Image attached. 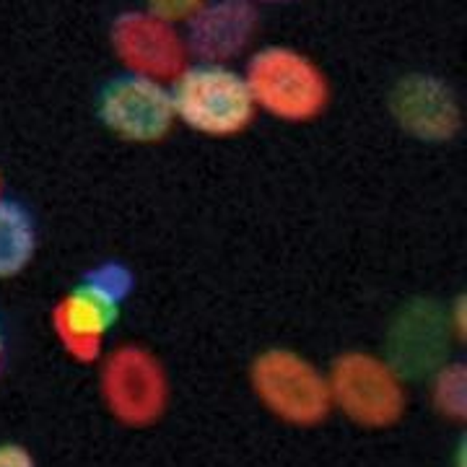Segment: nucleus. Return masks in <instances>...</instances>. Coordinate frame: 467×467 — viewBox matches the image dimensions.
<instances>
[{
    "instance_id": "4",
    "label": "nucleus",
    "mask_w": 467,
    "mask_h": 467,
    "mask_svg": "<svg viewBox=\"0 0 467 467\" xmlns=\"http://www.w3.org/2000/svg\"><path fill=\"white\" fill-rule=\"evenodd\" d=\"M333 408L361 429H389L408 410L405 379L384 356L368 350H346L327 371Z\"/></svg>"
},
{
    "instance_id": "11",
    "label": "nucleus",
    "mask_w": 467,
    "mask_h": 467,
    "mask_svg": "<svg viewBox=\"0 0 467 467\" xmlns=\"http://www.w3.org/2000/svg\"><path fill=\"white\" fill-rule=\"evenodd\" d=\"M257 32L260 11L250 0H205L182 29L190 57L226 66L250 50Z\"/></svg>"
},
{
    "instance_id": "19",
    "label": "nucleus",
    "mask_w": 467,
    "mask_h": 467,
    "mask_svg": "<svg viewBox=\"0 0 467 467\" xmlns=\"http://www.w3.org/2000/svg\"><path fill=\"white\" fill-rule=\"evenodd\" d=\"M0 190H3V177H0Z\"/></svg>"
},
{
    "instance_id": "10",
    "label": "nucleus",
    "mask_w": 467,
    "mask_h": 467,
    "mask_svg": "<svg viewBox=\"0 0 467 467\" xmlns=\"http://www.w3.org/2000/svg\"><path fill=\"white\" fill-rule=\"evenodd\" d=\"M125 301L94 284L88 275L52 306L50 325L60 348L76 364H97L104 356V340L119 322Z\"/></svg>"
},
{
    "instance_id": "5",
    "label": "nucleus",
    "mask_w": 467,
    "mask_h": 467,
    "mask_svg": "<svg viewBox=\"0 0 467 467\" xmlns=\"http://www.w3.org/2000/svg\"><path fill=\"white\" fill-rule=\"evenodd\" d=\"M99 395L107 413L128 429H149L169 408L171 384L161 358L140 343H122L101 361Z\"/></svg>"
},
{
    "instance_id": "3",
    "label": "nucleus",
    "mask_w": 467,
    "mask_h": 467,
    "mask_svg": "<svg viewBox=\"0 0 467 467\" xmlns=\"http://www.w3.org/2000/svg\"><path fill=\"white\" fill-rule=\"evenodd\" d=\"M250 387L270 416L288 426L312 429L333 410L327 374L291 348L260 350L250 364Z\"/></svg>"
},
{
    "instance_id": "17",
    "label": "nucleus",
    "mask_w": 467,
    "mask_h": 467,
    "mask_svg": "<svg viewBox=\"0 0 467 467\" xmlns=\"http://www.w3.org/2000/svg\"><path fill=\"white\" fill-rule=\"evenodd\" d=\"M252 5H291V3H299V0H250Z\"/></svg>"
},
{
    "instance_id": "14",
    "label": "nucleus",
    "mask_w": 467,
    "mask_h": 467,
    "mask_svg": "<svg viewBox=\"0 0 467 467\" xmlns=\"http://www.w3.org/2000/svg\"><path fill=\"white\" fill-rule=\"evenodd\" d=\"M202 3L205 0H143V8H149L156 16L169 18L174 24H184Z\"/></svg>"
},
{
    "instance_id": "9",
    "label": "nucleus",
    "mask_w": 467,
    "mask_h": 467,
    "mask_svg": "<svg viewBox=\"0 0 467 467\" xmlns=\"http://www.w3.org/2000/svg\"><path fill=\"white\" fill-rule=\"evenodd\" d=\"M389 117L402 133L420 143L441 146L462 130V104L454 86L436 73H405L387 97Z\"/></svg>"
},
{
    "instance_id": "16",
    "label": "nucleus",
    "mask_w": 467,
    "mask_h": 467,
    "mask_svg": "<svg viewBox=\"0 0 467 467\" xmlns=\"http://www.w3.org/2000/svg\"><path fill=\"white\" fill-rule=\"evenodd\" d=\"M447 312H450L454 337H457V343H462V340H465V296H462V294L454 296V301L447 304Z\"/></svg>"
},
{
    "instance_id": "6",
    "label": "nucleus",
    "mask_w": 467,
    "mask_h": 467,
    "mask_svg": "<svg viewBox=\"0 0 467 467\" xmlns=\"http://www.w3.org/2000/svg\"><path fill=\"white\" fill-rule=\"evenodd\" d=\"M457 337L451 330L447 304L413 296L395 312L384 335V358L402 379H429L450 361Z\"/></svg>"
},
{
    "instance_id": "12",
    "label": "nucleus",
    "mask_w": 467,
    "mask_h": 467,
    "mask_svg": "<svg viewBox=\"0 0 467 467\" xmlns=\"http://www.w3.org/2000/svg\"><path fill=\"white\" fill-rule=\"evenodd\" d=\"M36 247L39 234L29 208L0 198V281L18 278L34 263Z\"/></svg>"
},
{
    "instance_id": "1",
    "label": "nucleus",
    "mask_w": 467,
    "mask_h": 467,
    "mask_svg": "<svg viewBox=\"0 0 467 467\" xmlns=\"http://www.w3.org/2000/svg\"><path fill=\"white\" fill-rule=\"evenodd\" d=\"M257 112L288 125H306L327 112L333 84L315 57L291 45H265L242 70Z\"/></svg>"
},
{
    "instance_id": "13",
    "label": "nucleus",
    "mask_w": 467,
    "mask_h": 467,
    "mask_svg": "<svg viewBox=\"0 0 467 467\" xmlns=\"http://www.w3.org/2000/svg\"><path fill=\"white\" fill-rule=\"evenodd\" d=\"M431 382V405L439 416L450 423L467 420V367L462 361H444L429 377Z\"/></svg>"
},
{
    "instance_id": "15",
    "label": "nucleus",
    "mask_w": 467,
    "mask_h": 467,
    "mask_svg": "<svg viewBox=\"0 0 467 467\" xmlns=\"http://www.w3.org/2000/svg\"><path fill=\"white\" fill-rule=\"evenodd\" d=\"M0 467H36V462L26 447L5 441V444H0Z\"/></svg>"
},
{
    "instance_id": "2",
    "label": "nucleus",
    "mask_w": 467,
    "mask_h": 467,
    "mask_svg": "<svg viewBox=\"0 0 467 467\" xmlns=\"http://www.w3.org/2000/svg\"><path fill=\"white\" fill-rule=\"evenodd\" d=\"M174 117L205 138H234L250 130L254 101L242 70L226 63H190L169 84Z\"/></svg>"
},
{
    "instance_id": "7",
    "label": "nucleus",
    "mask_w": 467,
    "mask_h": 467,
    "mask_svg": "<svg viewBox=\"0 0 467 467\" xmlns=\"http://www.w3.org/2000/svg\"><path fill=\"white\" fill-rule=\"evenodd\" d=\"M112 52L125 73L171 84L190 66V50L180 24L149 8H128L112 18Z\"/></svg>"
},
{
    "instance_id": "18",
    "label": "nucleus",
    "mask_w": 467,
    "mask_h": 467,
    "mask_svg": "<svg viewBox=\"0 0 467 467\" xmlns=\"http://www.w3.org/2000/svg\"><path fill=\"white\" fill-rule=\"evenodd\" d=\"M5 348H8V340H5V327H3V319H0V367L5 361Z\"/></svg>"
},
{
    "instance_id": "8",
    "label": "nucleus",
    "mask_w": 467,
    "mask_h": 467,
    "mask_svg": "<svg viewBox=\"0 0 467 467\" xmlns=\"http://www.w3.org/2000/svg\"><path fill=\"white\" fill-rule=\"evenodd\" d=\"M97 117L109 133L135 146L161 143L177 125L169 84L122 73L101 86Z\"/></svg>"
}]
</instances>
